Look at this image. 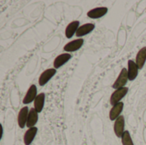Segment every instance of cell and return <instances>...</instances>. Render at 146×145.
<instances>
[{"instance_id":"6da1fadb","label":"cell","mask_w":146,"mask_h":145,"mask_svg":"<svg viewBox=\"0 0 146 145\" xmlns=\"http://www.w3.org/2000/svg\"><path fill=\"white\" fill-rule=\"evenodd\" d=\"M128 80V73H127V68H122L118 78L115 79V83L113 84L112 87L115 90H118L121 88L125 87L126 84L127 83Z\"/></svg>"},{"instance_id":"7a4b0ae2","label":"cell","mask_w":146,"mask_h":145,"mask_svg":"<svg viewBox=\"0 0 146 145\" xmlns=\"http://www.w3.org/2000/svg\"><path fill=\"white\" fill-rule=\"evenodd\" d=\"M127 92H128L127 87H123V88L115 90L110 97V104L112 106H115V104L121 103V100L127 94Z\"/></svg>"},{"instance_id":"3957f363","label":"cell","mask_w":146,"mask_h":145,"mask_svg":"<svg viewBox=\"0 0 146 145\" xmlns=\"http://www.w3.org/2000/svg\"><path fill=\"white\" fill-rule=\"evenodd\" d=\"M56 73V69L55 68H48L46 70H44L41 75L39 76L38 79V84L40 86H44L45 84L48 83V81Z\"/></svg>"},{"instance_id":"277c9868","label":"cell","mask_w":146,"mask_h":145,"mask_svg":"<svg viewBox=\"0 0 146 145\" xmlns=\"http://www.w3.org/2000/svg\"><path fill=\"white\" fill-rule=\"evenodd\" d=\"M124 128H125V119L122 115H121L119 118L116 119L114 124V132L117 138L122 137L123 133L125 132Z\"/></svg>"},{"instance_id":"5b68a950","label":"cell","mask_w":146,"mask_h":145,"mask_svg":"<svg viewBox=\"0 0 146 145\" xmlns=\"http://www.w3.org/2000/svg\"><path fill=\"white\" fill-rule=\"evenodd\" d=\"M84 44V39L83 38H78V39H75V40H73L69 43H68L63 50L66 51V52H73V51H76L78 50H80L82 45Z\"/></svg>"},{"instance_id":"8992f818","label":"cell","mask_w":146,"mask_h":145,"mask_svg":"<svg viewBox=\"0 0 146 145\" xmlns=\"http://www.w3.org/2000/svg\"><path fill=\"white\" fill-rule=\"evenodd\" d=\"M29 111L30 110L28 109L27 107H23L19 111L18 117H17V121H18V126L21 129H23L27 126V117H28Z\"/></svg>"},{"instance_id":"52a82bcc","label":"cell","mask_w":146,"mask_h":145,"mask_svg":"<svg viewBox=\"0 0 146 145\" xmlns=\"http://www.w3.org/2000/svg\"><path fill=\"white\" fill-rule=\"evenodd\" d=\"M108 12L107 7H98L87 12V16L92 19H98L105 15Z\"/></svg>"},{"instance_id":"ba28073f","label":"cell","mask_w":146,"mask_h":145,"mask_svg":"<svg viewBox=\"0 0 146 145\" xmlns=\"http://www.w3.org/2000/svg\"><path fill=\"white\" fill-rule=\"evenodd\" d=\"M71 57H72V56L68 53H63V54L57 56L56 57V59L54 60V62H53L54 68L55 69L60 68L62 66H63L65 63H67L71 59Z\"/></svg>"},{"instance_id":"9c48e42d","label":"cell","mask_w":146,"mask_h":145,"mask_svg":"<svg viewBox=\"0 0 146 145\" xmlns=\"http://www.w3.org/2000/svg\"><path fill=\"white\" fill-rule=\"evenodd\" d=\"M37 87L35 85H32L30 86V88L28 89L27 94L25 95L24 98H23V104H29L31 103L33 100H35V98L37 97Z\"/></svg>"},{"instance_id":"30bf717a","label":"cell","mask_w":146,"mask_h":145,"mask_svg":"<svg viewBox=\"0 0 146 145\" xmlns=\"http://www.w3.org/2000/svg\"><path fill=\"white\" fill-rule=\"evenodd\" d=\"M123 107H124V104L122 102L115 104V106L112 107L111 110L110 111V121H116L117 118H119L121 116V114L123 110Z\"/></svg>"},{"instance_id":"8fae6325","label":"cell","mask_w":146,"mask_h":145,"mask_svg":"<svg viewBox=\"0 0 146 145\" xmlns=\"http://www.w3.org/2000/svg\"><path fill=\"white\" fill-rule=\"evenodd\" d=\"M94 28H95V25L93 23H86L79 27L75 34L77 37H83L92 32Z\"/></svg>"},{"instance_id":"7c38bea8","label":"cell","mask_w":146,"mask_h":145,"mask_svg":"<svg viewBox=\"0 0 146 145\" xmlns=\"http://www.w3.org/2000/svg\"><path fill=\"white\" fill-rule=\"evenodd\" d=\"M127 73H128V79L133 81L134 80L139 73V68L136 64L135 62L129 60L128 61V69H127Z\"/></svg>"},{"instance_id":"4fadbf2b","label":"cell","mask_w":146,"mask_h":145,"mask_svg":"<svg viewBox=\"0 0 146 145\" xmlns=\"http://www.w3.org/2000/svg\"><path fill=\"white\" fill-rule=\"evenodd\" d=\"M79 25H80L79 21H74L67 26V27L65 29V35L68 38H71L74 36V34L76 33L77 30L80 27Z\"/></svg>"},{"instance_id":"5bb4252c","label":"cell","mask_w":146,"mask_h":145,"mask_svg":"<svg viewBox=\"0 0 146 145\" xmlns=\"http://www.w3.org/2000/svg\"><path fill=\"white\" fill-rule=\"evenodd\" d=\"M37 132H38V128L35 127V126L32 127V128H29L25 132L24 138H23V141H24L25 145H30L33 143V141Z\"/></svg>"},{"instance_id":"9a60e30c","label":"cell","mask_w":146,"mask_h":145,"mask_svg":"<svg viewBox=\"0 0 146 145\" xmlns=\"http://www.w3.org/2000/svg\"><path fill=\"white\" fill-rule=\"evenodd\" d=\"M38 113L35 110L34 108L31 109L28 114V117H27V126L29 128L34 127V126L37 124L38 120Z\"/></svg>"},{"instance_id":"2e32d148","label":"cell","mask_w":146,"mask_h":145,"mask_svg":"<svg viewBox=\"0 0 146 145\" xmlns=\"http://www.w3.org/2000/svg\"><path fill=\"white\" fill-rule=\"evenodd\" d=\"M146 62V46L139 50L136 56V64L139 69H142Z\"/></svg>"},{"instance_id":"e0dca14e","label":"cell","mask_w":146,"mask_h":145,"mask_svg":"<svg viewBox=\"0 0 146 145\" xmlns=\"http://www.w3.org/2000/svg\"><path fill=\"white\" fill-rule=\"evenodd\" d=\"M44 99H45V94L44 93H39L38 94L37 97L34 100V109L38 113H40L44 105Z\"/></svg>"},{"instance_id":"ac0fdd59","label":"cell","mask_w":146,"mask_h":145,"mask_svg":"<svg viewBox=\"0 0 146 145\" xmlns=\"http://www.w3.org/2000/svg\"><path fill=\"white\" fill-rule=\"evenodd\" d=\"M121 143L123 145H134L128 131H125V132L123 133L121 137Z\"/></svg>"}]
</instances>
